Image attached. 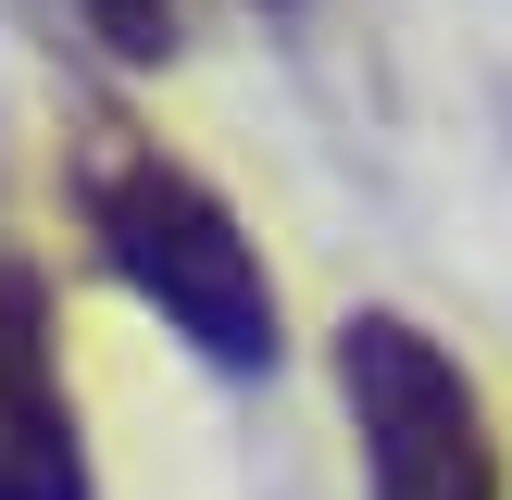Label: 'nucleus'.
Returning <instances> with one entry per match:
<instances>
[{
	"label": "nucleus",
	"mask_w": 512,
	"mask_h": 500,
	"mask_svg": "<svg viewBox=\"0 0 512 500\" xmlns=\"http://www.w3.org/2000/svg\"><path fill=\"white\" fill-rule=\"evenodd\" d=\"M75 200H88L100 263H113L213 375H275V363H288L275 275H263V250H250V225L225 213V188H200V175L163 163L150 138L100 125L88 163H75Z\"/></svg>",
	"instance_id": "f257e3e1"
},
{
	"label": "nucleus",
	"mask_w": 512,
	"mask_h": 500,
	"mask_svg": "<svg viewBox=\"0 0 512 500\" xmlns=\"http://www.w3.org/2000/svg\"><path fill=\"white\" fill-rule=\"evenodd\" d=\"M338 400L375 500H500L488 400L413 313H338Z\"/></svg>",
	"instance_id": "f03ea898"
},
{
	"label": "nucleus",
	"mask_w": 512,
	"mask_h": 500,
	"mask_svg": "<svg viewBox=\"0 0 512 500\" xmlns=\"http://www.w3.org/2000/svg\"><path fill=\"white\" fill-rule=\"evenodd\" d=\"M0 500H100L38 263H0Z\"/></svg>",
	"instance_id": "7ed1b4c3"
},
{
	"label": "nucleus",
	"mask_w": 512,
	"mask_h": 500,
	"mask_svg": "<svg viewBox=\"0 0 512 500\" xmlns=\"http://www.w3.org/2000/svg\"><path fill=\"white\" fill-rule=\"evenodd\" d=\"M88 38L113 63H163L175 50V0H88Z\"/></svg>",
	"instance_id": "20e7f679"
}]
</instances>
